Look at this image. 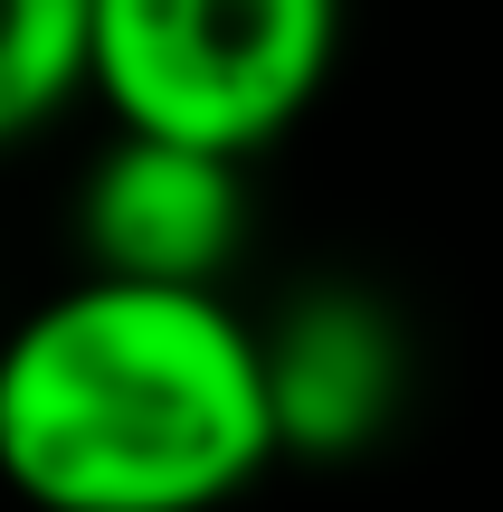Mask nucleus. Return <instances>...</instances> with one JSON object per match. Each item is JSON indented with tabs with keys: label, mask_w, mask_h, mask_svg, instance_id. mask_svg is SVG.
I'll return each mask as SVG.
<instances>
[{
	"label": "nucleus",
	"mask_w": 503,
	"mask_h": 512,
	"mask_svg": "<svg viewBox=\"0 0 503 512\" xmlns=\"http://www.w3.org/2000/svg\"><path fill=\"white\" fill-rule=\"evenodd\" d=\"M276 456L266 332L219 285L86 266L0 342V484L29 512H219Z\"/></svg>",
	"instance_id": "f257e3e1"
},
{
	"label": "nucleus",
	"mask_w": 503,
	"mask_h": 512,
	"mask_svg": "<svg viewBox=\"0 0 503 512\" xmlns=\"http://www.w3.org/2000/svg\"><path fill=\"white\" fill-rule=\"evenodd\" d=\"M266 380H276L285 446H361L399 408V332L361 294H314L266 332Z\"/></svg>",
	"instance_id": "20e7f679"
},
{
	"label": "nucleus",
	"mask_w": 503,
	"mask_h": 512,
	"mask_svg": "<svg viewBox=\"0 0 503 512\" xmlns=\"http://www.w3.org/2000/svg\"><path fill=\"white\" fill-rule=\"evenodd\" d=\"M86 19L95 0H0V143L38 133L86 86Z\"/></svg>",
	"instance_id": "39448f33"
},
{
	"label": "nucleus",
	"mask_w": 503,
	"mask_h": 512,
	"mask_svg": "<svg viewBox=\"0 0 503 512\" xmlns=\"http://www.w3.org/2000/svg\"><path fill=\"white\" fill-rule=\"evenodd\" d=\"M76 238L95 275H143V285H219L238 256V162L162 133H114L86 171Z\"/></svg>",
	"instance_id": "7ed1b4c3"
},
{
	"label": "nucleus",
	"mask_w": 503,
	"mask_h": 512,
	"mask_svg": "<svg viewBox=\"0 0 503 512\" xmlns=\"http://www.w3.org/2000/svg\"><path fill=\"white\" fill-rule=\"evenodd\" d=\"M342 48V0H95L86 86L114 133H162L200 152H266L323 95Z\"/></svg>",
	"instance_id": "f03ea898"
}]
</instances>
